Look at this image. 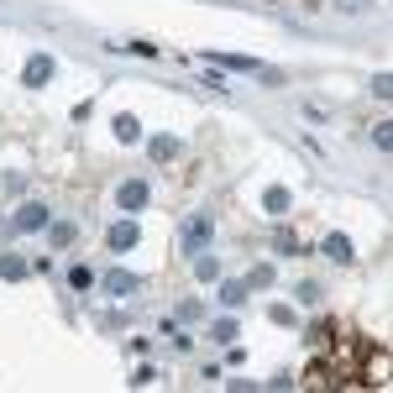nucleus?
<instances>
[{
	"label": "nucleus",
	"mask_w": 393,
	"mask_h": 393,
	"mask_svg": "<svg viewBox=\"0 0 393 393\" xmlns=\"http://www.w3.org/2000/svg\"><path fill=\"white\" fill-rule=\"evenodd\" d=\"M210 236H215V221H210V210H200V215H189V221H184L179 247H184L189 257H200L205 247H210Z\"/></svg>",
	"instance_id": "nucleus-1"
},
{
	"label": "nucleus",
	"mask_w": 393,
	"mask_h": 393,
	"mask_svg": "<svg viewBox=\"0 0 393 393\" xmlns=\"http://www.w3.org/2000/svg\"><path fill=\"white\" fill-rule=\"evenodd\" d=\"M48 79H53V58H48V53H32V58H27V69H21V84L42 90Z\"/></svg>",
	"instance_id": "nucleus-2"
},
{
	"label": "nucleus",
	"mask_w": 393,
	"mask_h": 393,
	"mask_svg": "<svg viewBox=\"0 0 393 393\" xmlns=\"http://www.w3.org/2000/svg\"><path fill=\"white\" fill-rule=\"evenodd\" d=\"M105 242H111V252H131V247L142 242V231H137V221H116Z\"/></svg>",
	"instance_id": "nucleus-3"
},
{
	"label": "nucleus",
	"mask_w": 393,
	"mask_h": 393,
	"mask_svg": "<svg viewBox=\"0 0 393 393\" xmlns=\"http://www.w3.org/2000/svg\"><path fill=\"white\" fill-rule=\"evenodd\" d=\"M11 226H16V231H42V226H48V205H37V200H32V205H21Z\"/></svg>",
	"instance_id": "nucleus-4"
},
{
	"label": "nucleus",
	"mask_w": 393,
	"mask_h": 393,
	"mask_svg": "<svg viewBox=\"0 0 393 393\" xmlns=\"http://www.w3.org/2000/svg\"><path fill=\"white\" fill-rule=\"evenodd\" d=\"M215 69H236V74H262L257 58H247V53H210Z\"/></svg>",
	"instance_id": "nucleus-5"
},
{
	"label": "nucleus",
	"mask_w": 393,
	"mask_h": 393,
	"mask_svg": "<svg viewBox=\"0 0 393 393\" xmlns=\"http://www.w3.org/2000/svg\"><path fill=\"white\" fill-rule=\"evenodd\" d=\"M116 205H121V210H142V205H147V184H142V179H126L121 194H116Z\"/></svg>",
	"instance_id": "nucleus-6"
},
{
	"label": "nucleus",
	"mask_w": 393,
	"mask_h": 393,
	"mask_svg": "<svg viewBox=\"0 0 393 393\" xmlns=\"http://www.w3.org/2000/svg\"><path fill=\"white\" fill-rule=\"evenodd\" d=\"M289 205H294V194H289V189H278V184H273V189L262 194V210H268V215H278V221L289 215Z\"/></svg>",
	"instance_id": "nucleus-7"
},
{
	"label": "nucleus",
	"mask_w": 393,
	"mask_h": 393,
	"mask_svg": "<svg viewBox=\"0 0 393 393\" xmlns=\"http://www.w3.org/2000/svg\"><path fill=\"white\" fill-rule=\"evenodd\" d=\"M147 152H152V163H173V158H179V142H173V137H152Z\"/></svg>",
	"instance_id": "nucleus-8"
},
{
	"label": "nucleus",
	"mask_w": 393,
	"mask_h": 393,
	"mask_svg": "<svg viewBox=\"0 0 393 393\" xmlns=\"http://www.w3.org/2000/svg\"><path fill=\"white\" fill-rule=\"evenodd\" d=\"M221 304H226V310H242V304H247V283H242V278L221 283Z\"/></svg>",
	"instance_id": "nucleus-9"
},
{
	"label": "nucleus",
	"mask_w": 393,
	"mask_h": 393,
	"mask_svg": "<svg viewBox=\"0 0 393 393\" xmlns=\"http://www.w3.org/2000/svg\"><path fill=\"white\" fill-rule=\"evenodd\" d=\"M131 289H137V278H131V273H121V268L105 273V294H121V299H126Z\"/></svg>",
	"instance_id": "nucleus-10"
},
{
	"label": "nucleus",
	"mask_w": 393,
	"mask_h": 393,
	"mask_svg": "<svg viewBox=\"0 0 393 393\" xmlns=\"http://www.w3.org/2000/svg\"><path fill=\"white\" fill-rule=\"evenodd\" d=\"M116 142H142V121L137 116H116Z\"/></svg>",
	"instance_id": "nucleus-11"
},
{
	"label": "nucleus",
	"mask_w": 393,
	"mask_h": 393,
	"mask_svg": "<svg viewBox=\"0 0 393 393\" xmlns=\"http://www.w3.org/2000/svg\"><path fill=\"white\" fill-rule=\"evenodd\" d=\"M325 257L331 262H352V242H346V236H325Z\"/></svg>",
	"instance_id": "nucleus-12"
},
{
	"label": "nucleus",
	"mask_w": 393,
	"mask_h": 393,
	"mask_svg": "<svg viewBox=\"0 0 393 393\" xmlns=\"http://www.w3.org/2000/svg\"><path fill=\"white\" fill-rule=\"evenodd\" d=\"M236 336H242V331H236V320H215L210 325V341H221V346H236Z\"/></svg>",
	"instance_id": "nucleus-13"
},
{
	"label": "nucleus",
	"mask_w": 393,
	"mask_h": 393,
	"mask_svg": "<svg viewBox=\"0 0 393 393\" xmlns=\"http://www.w3.org/2000/svg\"><path fill=\"white\" fill-rule=\"evenodd\" d=\"M0 278H27V262L21 257H0Z\"/></svg>",
	"instance_id": "nucleus-14"
},
{
	"label": "nucleus",
	"mask_w": 393,
	"mask_h": 393,
	"mask_svg": "<svg viewBox=\"0 0 393 393\" xmlns=\"http://www.w3.org/2000/svg\"><path fill=\"white\" fill-rule=\"evenodd\" d=\"M194 273L210 283V278H221V262H215V257H194Z\"/></svg>",
	"instance_id": "nucleus-15"
},
{
	"label": "nucleus",
	"mask_w": 393,
	"mask_h": 393,
	"mask_svg": "<svg viewBox=\"0 0 393 393\" xmlns=\"http://www.w3.org/2000/svg\"><path fill=\"white\" fill-rule=\"evenodd\" d=\"M48 242H53V247H69V242H74V226H69V221H58V226L48 231Z\"/></svg>",
	"instance_id": "nucleus-16"
},
{
	"label": "nucleus",
	"mask_w": 393,
	"mask_h": 393,
	"mask_svg": "<svg viewBox=\"0 0 393 393\" xmlns=\"http://www.w3.org/2000/svg\"><path fill=\"white\" fill-rule=\"evenodd\" d=\"M252 283H257V289H268V283H273V262H262V268H252ZM252 283H247V289H252Z\"/></svg>",
	"instance_id": "nucleus-17"
},
{
	"label": "nucleus",
	"mask_w": 393,
	"mask_h": 393,
	"mask_svg": "<svg viewBox=\"0 0 393 393\" xmlns=\"http://www.w3.org/2000/svg\"><path fill=\"white\" fill-rule=\"evenodd\" d=\"M373 142H378V152H388V147H393V131H388V121H383V126H373Z\"/></svg>",
	"instance_id": "nucleus-18"
},
{
	"label": "nucleus",
	"mask_w": 393,
	"mask_h": 393,
	"mask_svg": "<svg viewBox=\"0 0 393 393\" xmlns=\"http://www.w3.org/2000/svg\"><path fill=\"white\" fill-rule=\"evenodd\" d=\"M69 283H74V289H90L95 273H90V268H74V273H69Z\"/></svg>",
	"instance_id": "nucleus-19"
}]
</instances>
